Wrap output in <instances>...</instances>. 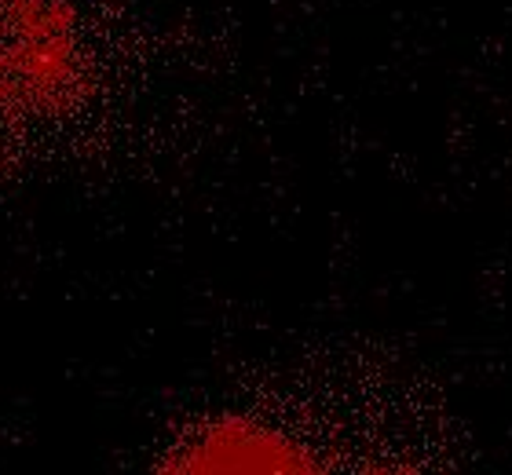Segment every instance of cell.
I'll use <instances>...</instances> for the list:
<instances>
[{
	"label": "cell",
	"mask_w": 512,
	"mask_h": 475,
	"mask_svg": "<svg viewBox=\"0 0 512 475\" xmlns=\"http://www.w3.org/2000/svg\"><path fill=\"white\" fill-rule=\"evenodd\" d=\"M77 0H0V128H41L77 110L96 77Z\"/></svg>",
	"instance_id": "cell-1"
}]
</instances>
